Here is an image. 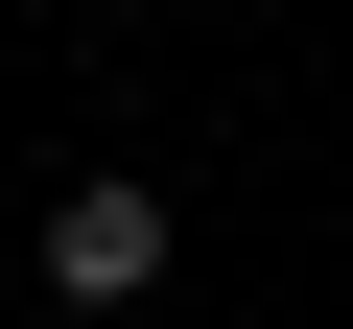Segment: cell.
<instances>
[{
    "mask_svg": "<svg viewBox=\"0 0 353 329\" xmlns=\"http://www.w3.org/2000/svg\"><path fill=\"white\" fill-rule=\"evenodd\" d=\"M165 282V189H141V164H71V189H48V306H141Z\"/></svg>",
    "mask_w": 353,
    "mask_h": 329,
    "instance_id": "6da1fadb",
    "label": "cell"
}]
</instances>
